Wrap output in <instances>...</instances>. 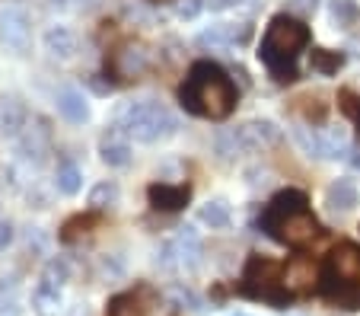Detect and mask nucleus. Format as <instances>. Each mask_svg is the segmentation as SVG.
Returning a JSON list of instances; mask_svg holds the SVG:
<instances>
[{"instance_id": "0eeeda50", "label": "nucleus", "mask_w": 360, "mask_h": 316, "mask_svg": "<svg viewBox=\"0 0 360 316\" xmlns=\"http://www.w3.org/2000/svg\"><path fill=\"white\" fill-rule=\"evenodd\" d=\"M0 39L7 42L16 55H26L32 45V20L20 7H0Z\"/></svg>"}, {"instance_id": "c85d7f7f", "label": "nucleus", "mask_w": 360, "mask_h": 316, "mask_svg": "<svg viewBox=\"0 0 360 316\" xmlns=\"http://www.w3.org/2000/svg\"><path fill=\"white\" fill-rule=\"evenodd\" d=\"M201 10H204V4H201V0H182V4H179V7H176V13L182 16V20H195V16L201 13Z\"/></svg>"}, {"instance_id": "7ed1b4c3", "label": "nucleus", "mask_w": 360, "mask_h": 316, "mask_svg": "<svg viewBox=\"0 0 360 316\" xmlns=\"http://www.w3.org/2000/svg\"><path fill=\"white\" fill-rule=\"evenodd\" d=\"M306 45H309V26H306L303 20H297V16L278 13L265 29L259 58L278 83H293L300 77L297 58Z\"/></svg>"}, {"instance_id": "dca6fc26", "label": "nucleus", "mask_w": 360, "mask_h": 316, "mask_svg": "<svg viewBox=\"0 0 360 316\" xmlns=\"http://www.w3.org/2000/svg\"><path fill=\"white\" fill-rule=\"evenodd\" d=\"M112 68H115L118 80H128V77H137L143 68H147V51L141 45H124L112 55Z\"/></svg>"}, {"instance_id": "20e7f679", "label": "nucleus", "mask_w": 360, "mask_h": 316, "mask_svg": "<svg viewBox=\"0 0 360 316\" xmlns=\"http://www.w3.org/2000/svg\"><path fill=\"white\" fill-rule=\"evenodd\" d=\"M112 128L122 131L128 141H137V144H157V141H166L176 134L179 122L166 106L153 103V99H134V103L115 106Z\"/></svg>"}, {"instance_id": "7c9ffc66", "label": "nucleus", "mask_w": 360, "mask_h": 316, "mask_svg": "<svg viewBox=\"0 0 360 316\" xmlns=\"http://www.w3.org/2000/svg\"><path fill=\"white\" fill-rule=\"evenodd\" d=\"M10 243H13V224H10V220H0V253H7Z\"/></svg>"}, {"instance_id": "393cba45", "label": "nucleus", "mask_w": 360, "mask_h": 316, "mask_svg": "<svg viewBox=\"0 0 360 316\" xmlns=\"http://www.w3.org/2000/svg\"><path fill=\"white\" fill-rule=\"evenodd\" d=\"M313 70H319V74H338V68L345 64V55L341 51H332V49H313Z\"/></svg>"}, {"instance_id": "9d476101", "label": "nucleus", "mask_w": 360, "mask_h": 316, "mask_svg": "<svg viewBox=\"0 0 360 316\" xmlns=\"http://www.w3.org/2000/svg\"><path fill=\"white\" fill-rule=\"evenodd\" d=\"M326 205H328V211H335V214H347V211H354V208L360 205V189H357V182L354 179H335L332 186L326 189Z\"/></svg>"}, {"instance_id": "6e6552de", "label": "nucleus", "mask_w": 360, "mask_h": 316, "mask_svg": "<svg viewBox=\"0 0 360 316\" xmlns=\"http://www.w3.org/2000/svg\"><path fill=\"white\" fill-rule=\"evenodd\" d=\"M147 198L157 211H182L191 198V189L182 182H153L147 189Z\"/></svg>"}, {"instance_id": "f704fd0d", "label": "nucleus", "mask_w": 360, "mask_h": 316, "mask_svg": "<svg viewBox=\"0 0 360 316\" xmlns=\"http://www.w3.org/2000/svg\"><path fill=\"white\" fill-rule=\"evenodd\" d=\"M236 316H245V313H236Z\"/></svg>"}, {"instance_id": "a878e982", "label": "nucleus", "mask_w": 360, "mask_h": 316, "mask_svg": "<svg viewBox=\"0 0 360 316\" xmlns=\"http://www.w3.org/2000/svg\"><path fill=\"white\" fill-rule=\"evenodd\" d=\"M89 227H96V214H77V217H70L68 224L61 227V240L64 243H74L77 236L89 234Z\"/></svg>"}, {"instance_id": "412c9836", "label": "nucleus", "mask_w": 360, "mask_h": 316, "mask_svg": "<svg viewBox=\"0 0 360 316\" xmlns=\"http://www.w3.org/2000/svg\"><path fill=\"white\" fill-rule=\"evenodd\" d=\"M118 198H122V189H118L115 179H102V182H96L93 189H89V208L93 211H105V208H115Z\"/></svg>"}, {"instance_id": "2f4dec72", "label": "nucleus", "mask_w": 360, "mask_h": 316, "mask_svg": "<svg viewBox=\"0 0 360 316\" xmlns=\"http://www.w3.org/2000/svg\"><path fill=\"white\" fill-rule=\"evenodd\" d=\"M0 316H22V307L16 301H0Z\"/></svg>"}, {"instance_id": "4468645a", "label": "nucleus", "mask_w": 360, "mask_h": 316, "mask_svg": "<svg viewBox=\"0 0 360 316\" xmlns=\"http://www.w3.org/2000/svg\"><path fill=\"white\" fill-rule=\"evenodd\" d=\"M99 157H102V163L105 166H128L131 163V141L124 138L122 131H115L112 128L105 138L99 141Z\"/></svg>"}, {"instance_id": "ddd939ff", "label": "nucleus", "mask_w": 360, "mask_h": 316, "mask_svg": "<svg viewBox=\"0 0 360 316\" xmlns=\"http://www.w3.org/2000/svg\"><path fill=\"white\" fill-rule=\"evenodd\" d=\"M322 265L338 272V275H345V278H360V249L354 246V243H338Z\"/></svg>"}, {"instance_id": "72a5a7b5", "label": "nucleus", "mask_w": 360, "mask_h": 316, "mask_svg": "<svg viewBox=\"0 0 360 316\" xmlns=\"http://www.w3.org/2000/svg\"><path fill=\"white\" fill-rule=\"evenodd\" d=\"M48 7H55V10H64V7H68V0H48Z\"/></svg>"}, {"instance_id": "6ab92c4d", "label": "nucleus", "mask_w": 360, "mask_h": 316, "mask_svg": "<svg viewBox=\"0 0 360 316\" xmlns=\"http://www.w3.org/2000/svg\"><path fill=\"white\" fill-rule=\"evenodd\" d=\"M147 301H143V291H122L109 301L105 316H147Z\"/></svg>"}, {"instance_id": "2eb2a0df", "label": "nucleus", "mask_w": 360, "mask_h": 316, "mask_svg": "<svg viewBox=\"0 0 360 316\" xmlns=\"http://www.w3.org/2000/svg\"><path fill=\"white\" fill-rule=\"evenodd\" d=\"M26 131V106L16 96L0 99V134L4 138H20Z\"/></svg>"}, {"instance_id": "f257e3e1", "label": "nucleus", "mask_w": 360, "mask_h": 316, "mask_svg": "<svg viewBox=\"0 0 360 316\" xmlns=\"http://www.w3.org/2000/svg\"><path fill=\"white\" fill-rule=\"evenodd\" d=\"M179 99L191 115L220 122L236 109V87L217 61H195L179 87Z\"/></svg>"}, {"instance_id": "cd10ccee", "label": "nucleus", "mask_w": 360, "mask_h": 316, "mask_svg": "<svg viewBox=\"0 0 360 316\" xmlns=\"http://www.w3.org/2000/svg\"><path fill=\"white\" fill-rule=\"evenodd\" d=\"M357 4L354 0H332V20L338 23L341 29H351L357 23Z\"/></svg>"}, {"instance_id": "4be33fe9", "label": "nucleus", "mask_w": 360, "mask_h": 316, "mask_svg": "<svg viewBox=\"0 0 360 316\" xmlns=\"http://www.w3.org/2000/svg\"><path fill=\"white\" fill-rule=\"evenodd\" d=\"M58 307H61V288H51V284L39 282L32 291V310L39 316H58Z\"/></svg>"}, {"instance_id": "9b49d317", "label": "nucleus", "mask_w": 360, "mask_h": 316, "mask_svg": "<svg viewBox=\"0 0 360 316\" xmlns=\"http://www.w3.org/2000/svg\"><path fill=\"white\" fill-rule=\"evenodd\" d=\"M252 39L249 23H224L198 35V45H245Z\"/></svg>"}, {"instance_id": "423d86ee", "label": "nucleus", "mask_w": 360, "mask_h": 316, "mask_svg": "<svg viewBox=\"0 0 360 316\" xmlns=\"http://www.w3.org/2000/svg\"><path fill=\"white\" fill-rule=\"evenodd\" d=\"M316 282H319L322 301H328L332 307L347 310V313L360 310V278H345V275H338V272L322 265Z\"/></svg>"}, {"instance_id": "aec40b11", "label": "nucleus", "mask_w": 360, "mask_h": 316, "mask_svg": "<svg viewBox=\"0 0 360 316\" xmlns=\"http://www.w3.org/2000/svg\"><path fill=\"white\" fill-rule=\"evenodd\" d=\"M198 220L207 224L211 230H224V227H230L233 211H230V205H226L224 198H214V201H207V205L198 208Z\"/></svg>"}, {"instance_id": "1a4fd4ad", "label": "nucleus", "mask_w": 360, "mask_h": 316, "mask_svg": "<svg viewBox=\"0 0 360 316\" xmlns=\"http://www.w3.org/2000/svg\"><path fill=\"white\" fill-rule=\"evenodd\" d=\"M48 141H51V134H48L45 122H39V128H26L20 138H16V157L32 166H41L45 163V153H48Z\"/></svg>"}, {"instance_id": "bb28decb", "label": "nucleus", "mask_w": 360, "mask_h": 316, "mask_svg": "<svg viewBox=\"0 0 360 316\" xmlns=\"http://www.w3.org/2000/svg\"><path fill=\"white\" fill-rule=\"evenodd\" d=\"M297 109L303 112V118L306 122H316V125H322L326 122V115H328V106L322 103V96H303V99H297Z\"/></svg>"}, {"instance_id": "a211bd4d", "label": "nucleus", "mask_w": 360, "mask_h": 316, "mask_svg": "<svg viewBox=\"0 0 360 316\" xmlns=\"http://www.w3.org/2000/svg\"><path fill=\"white\" fill-rule=\"evenodd\" d=\"M58 112H61L70 125L89 122V103L80 89H61V93H58Z\"/></svg>"}, {"instance_id": "b1692460", "label": "nucleus", "mask_w": 360, "mask_h": 316, "mask_svg": "<svg viewBox=\"0 0 360 316\" xmlns=\"http://www.w3.org/2000/svg\"><path fill=\"white\" fill-rule=\"evenodd\" d=\"M39 282L51 284V288H64V284L70 282V265H68V259H61V255L48 259L45 268H41V278H39Z\"/></svg>"}, {"instance_id": "c756f323", "label": "nucleus", "mask_w": 360, "mask_h": 316, "mask_svg": "<svg viewBox=\"0 0 360 316\" xmlns=\"http://www.w3.org/2000/svg\"><path fill=\"white\" fill-rule=\"evenodd\" d=\"M169 294H172V297H176V303H188V307H191V310H201V303H198V297H195V294H191V291H182V288H172V291H169Z\"/></svg>"}, {"instance_id": "5701e85b", "label": "nucleus", "mask_w": 360, "mask_h": 316, "mask_svg": "<svg viewBox=\"0 0 360 316\" xmlns=\"http://www.w3.org/2000/svg\"><path fill=\"white\" fill-rule=\"evenodd\" d=\"M55 189H58L61 195H68V198H74V195L83 189V172H80V166H74V163H61V166H58V172H55Z\"/></svg>"}, {"instance_id": "f8f14e48", "label": "nucleus", "mask_w": 360, "mask_h": 316, "mask_svg": "<svg viewBox=\"0 0 360 316\" xmlns=\"http://www.w3.org/2000/svg\"><path fill=\"white\" fill-rule=\"evenodd\" d=\"M41 45H45V51L51 58H58V61H70V58L77 55V35L70 32L68 26H48L45 35H41Z\"/></svg>"}, {"instance_id": "f03ea898", "label": "nucleus", "mask_w": 360, "mask_h": 316, "mask_svg": "<svg viewBox=\"0 0 360 316\" xmlns=\"http://www.w3.org/2000/svg\"><path fill=\"white\" fill-rule=\"evenodd\" d=\"M262 230L281 246H309L319 236V220L309 211V198L300 189L278 192L262 211Z\"/></svg>"}, {"instance_id": "473e14b6", "label": "nucleus", "mask_w": 360, "mask_h": 316, "mask_svg": "<svg viewBox=\"0 0 360 316\" xmlns=\"http://www.w3.org/2000/svg\"><path fill=\"white\" fill-rule=\"evenodd\" d=\"M68 316H89V307H86V303H77V307L68 310Z\"/></svg>"}, {"instance_id": "f3484780", "label": "nucleus", "mask_w": 360, "mask_h": 316, "mask_svg": "<svg viewBox=\"0 0 360 316\" xmlns=\"http://www.w3.org/2000/svg\"><path fill=\"white\" fill-rule=\"evenodd\" d=\"M176 253H179V268H188L195 272L198 262H201V236L195 227H182V234L176 236Z\"/></svg>"}, {"instance_id": "39448f33", "label": "nucleus", "mask_w": 360, "mask_h": 316, "mask_svg": "<svg viewBox=\"0 0 360 316\" xmlns=\"http://www.w3.org/2000/svg\"><path fill=\"white\" fill-rule=\"evenodd\" d=\"M239 294L265 301L278 310L293 301V291L284 282V265L268 259V255H249V262L243 268V278H239Z\"/></svg>"}]
</instances>
